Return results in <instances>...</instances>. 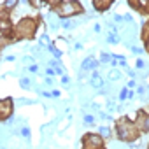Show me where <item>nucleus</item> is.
<instances>
[{
    "label": "nucleus",
    "mask_w": 149,
    "mask_h": 149,
    "mask_svg": "<svg viewBox=\"0 0 149 149\" xmlns=\"http://www.w3.org/2000/svg\"><path fill=\"white\" fill-rule=\"evenodd\" d=\"M102 149H105V147H102Z\"/></svg>",
    "instance_id": "8"
},
{
    "label": "nucleus",
    "mask_w": 149,
    "mask_h": 149,
    "mask_svg": "<svg viewBox=\"0 0 149 149\" xmlns=\"http://www.w3.org/2000/svg\"><path fill=\"white\" fill-rule=\"evenodd\" d=\"M104 139L98 133H86L83 137V149H102Z\"/></svg>",
    "instance_id": "4"
},
{
    "label": "nucleus",
    "mask_w": 149,
    "mask_h": 149,
    "mask_svg": "<svg viewBox=\"0 0 149 149\" xmlns=\"http://www.w3.org/2000/svg\"><path fill=\"white\" fill-rule=\"evenodd\" d=\"M116 133L125 142H133V140H137L140 137V130L137 128L135 121H132L126 116H123V118H119L116 121Z\"/></svg>",
    "instance_id": "1"
},
{
    "label": "nucleus",
    "mask_w": 149,
    "mask_h": 149,
    "mask_svg": "<svg viewBox=\"0 0 149 149\" xmlns=\"http://www.w3.org/2000/svg\"><path fill=\"white\" fill-rule=\"evenodd\" d=\"M112 6V2H98V0H95L93 2V7L97 9V11H105V9H109Z\"/></svg>",
    "instance_id": "7"
},
{
    "label": "nucleus",
    "mask_w": 149,
    "mask_h": 149,
    "mask_svg": "<svg viewBox=\"0 0 149 149\" xmlns=\"http://www.w3.org/2000/svg\"><path fill=\"white\" fill-rule=\"evenodd\" d=\"M51 7L61 18H68V16H74V14H81L84 11L79 2H58V4H51Z\"/></svg>",
    "instance_id": "3"
},
{
    "label": "nucleus",
    "mask_w": 149,
    "mask_h": 149,
    "mask_svg": "<svg viewBox=\"0 0 149 149\" xmlns=\"http://www.w3.org/2000/svg\"><path fill=\"white\" fill-rule=\"evenodd\" d=\"M37 25H39V18H33V16H25L18 21V25L14 26V35H16V40L18 39H33L35 37V32H37Z\"/></svg>",
    "instance_id": "2"
},
{
    "label": "nucleus",
    "mask_w": 149,
    "mask_h": 149,
    "mask_svg": "<svg viewBox=\"0 0 149 149\" xmlns=\"http://www.w3.org/2000/svg\"><path fill=\"white\" fill-rule=\"evenodd\" d=\"M135 125H137V128L140 130V133L149 132V112H147L146 109L137 111V116H135Z\"/></svg>",
    "instance_id": "5"
},
{
    "label": "nucleus",
    "mask_w": 149,
    "mask_h": 149,
    "mask_svg": "<svg viewBox=\"0 0 149 149\" xmlns=\"http://www.w3.org/2000/svg\"><path fill=\"white\" fill-rule=\"evenodd\" d=\"M13 114V100L11 98H2L0 100V119L6 121Z\"/></svg>",
    "instance_id": "6"
},
{
    "label": "nucleus",
    "mask_w": 149,
    "mask_h": 149,
    "mask_svg": "<svg viewBox=\"0 0 149 149\" xmlns=\"http://www.w3.org/2000/svg\"><path fill=\"white\" fill-rule=\"evenodd\" d=\"M147 23H149V21H147Z\"/></svg>",
    "instance_id": "9"
}]
</instances>
